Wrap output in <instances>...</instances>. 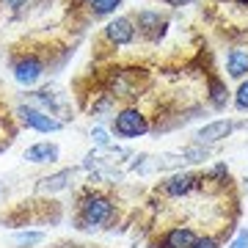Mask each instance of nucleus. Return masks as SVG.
<instances>
[{"label": "nucleus", "mask_w": 248, "mask_h": 248, "mask_svg": "<svg viewBox=\"0 0 248 248\" xmlns=\"http://www.w3.org/2000/svg\"><path fill=\"white\" fill-rule=\"evenodd\" d=\"M17 116H19V122L25 124V127H31V130H36V133H58V130H63L61 119H55L53 113H47V110H42V108L19 105Z\"/></svg>", "instance_id": "obj_3"}, {"label": "nucleus", "mask_w": 248, "mask_h": 248, "mask_svg": "<svg viewBox=\"0 0 248 248\" xmlns=\"http://www.w3.org/2000/svg\"><path fill=\"white\" fill-rule=\"evenodd\" d=\"M0 3H3V6H9V9H22V6H28V0H0Z\"/></svg>", "instance_id": "obj_22"}, {"label": "nucleus", "mask_w": 248, "mask_h": 248, "mask_svg": "<svg viewBox=\"0 0 248 248\" xmlns=\"http://www.w3.org/2000/svg\"><path fill=\"white\" fill-rule=\"evenodd\" d=\"M229 248H248V229H240L234 234V240L229 243Z\"/></svg>", "instance_id": "obj_20"}, {"label": "nucleus", "mask_w": 248, "mask_h": 248, "mask_svg": "<svg viewBox=\"0 0 248 248\" xmlns=\"http://www.w3.org/2000/svg\"><path fill=\"white\" fill-rule=\"evenodd\" d=\"M196 187H199V177H196V174L177 171V174H171V177L163 182V193L171 196V199H182V196H190Z\"/></svg>", "instance_id": "obj_8"}, {"label": "nucleus", "mask_w": 248, "mask_h": 248, "mask_svg": "<svg viewBox=\"0 0 248 248\" xmlns=\"http://www.w3.org/2000/svg\"><path fill=\"white\" fill-rule=\"evenodd\" d=\"M182 163H185V155H182V152H166V155L155 157V169H160V171H166V169H182Z\"/></svg>", "instance_id": "obj_14"}, {"label": "nucleus", "mask_w": 248, "mask_h": 248, "mask_svg": "<svg viewBox=\"0 0 248 248\" xmlns=\"http://www.w3.org/2000/svg\"><path fill=\"white\" fill-rule=\"evenodd\" d=\"M246 187H248V179H246Z\"/></svg>", "instance_id": "obj_26"}, {"label": "nucleus", "mask_w": 248, "mask_h": 248, "mask_svg": "<svg viewBox=\"0 0 248 248\" xmlns=\"http://www.w3.org/2000/svg\"><path fill=\"white\" fill-rule=\"evenodd\" d=\"M78 3H86V6H91V3H94V0H78Z\"/></svg>", "instance_id": "obj_25"}, {"label": "nucleus", "mask_w": 248, "mask_h": 248, "mask_svg": "<svg viewBox=\"0 0 248 248\" xmlns=\"http://www.w3.org/2000/svg\"><path fill=\"white\" fill-rule=\"evenodd\" d=\"M116 207L113 202L102 193H89L78 207V223L80 229H99V226H108L113 221Z\"/></svg>", "instance_id": "obj_1"}, {"label": "nucleus", "mask_w": 248, "mask_h": 248, "mask_svg": "<svg viewBox=\"0 0 248 248\" xmlns=\"http://www.w3.org/2000/svg\"><path fill=\"white\" fill-rule=\"evenodd\" d=\"M234 3H237V6H248V0H234Z\"/></svg>", "instance_id": "obj_24"}, {"label": "nucleus", "mask_w": 248, "mask_h": 248, "mask_svg": "<svg viewBox=\"0 0 248 248\" xmlns=\"http://www.w3.org/2000/svg\"><path fill=\"white\" fill-rule=\"evenodd\" d=\"M226 75L234 80H246L248 78V47H232L226 53Z\"/></svg>", "instance_id": "obj_9"}, {"label": "nucleus", "mask_w": 248, "mask_h": 248, "mask_svg": "<svg viewBox=\"0 0 248 248\" xmlns=\"http://www.w3.org/2000/svg\"><path fill=\"white\" fill-rule=\"evenodd\" d=\"M234 108L237 110H248V78L240 80L237 91H234Z\"/></svg>", "instance_id": "obj_18"}, {"label": "nucleus", "mask_w": 248, "mask_h": 248, "mask_svg": "<svg viewBox=\"0 0 248 248\" xmlns=\"http://www.w3.org/2000/svg\"><path fill=\"white\" fill-rule=\"evenodd\" d=\"M163 3H169V6H174V9H179V6H187L190 0H163Z\"/></svg>", "instance_id": "obj_23"}, {"label": "nucleus", "mask_w": 248, "mask_h": 248, "mask_svg": "<svg viewBox=\"0 0 248 248\" xmlns=\"http://www.w3.org/2000/svg\"><path fill=\"white\" fill-rule=\"evenodd\" d=\"M91 141L97 143L99 149H108L110 146V133H108L105 127H91Z\"/></svg>", "instance_id": "obj_19"}, {"label": "nucleus", "mask_w": 248, "mask_h": 248, "mask_svg": "<svg viewBox=\"0 0 248 248\" xmlns=\"http://www.w3.org/2000/svg\"><path fill=\"white\" fill-rule=\"evenodd\" d=\"M61 157V149L50 141H42V143H33L25 149V160L28 163H36V166H45V163H55Z\"/></svg>", "instance_id": "obj_10"}, {"label": "nucleus", "mask_w": 248, "mask_h": 248, "mask_svg": "<svg viewBox=\"0 0 248 248\" xmlns=\"http://www.w3.org/2000/svg\"><path fill=\"white\" fill-rule=\"evenodd\" d=\"M135 28H138V33L152 39V42H157L163 39L166 33V28H169V19L163 17L160 11H152V9H143L135 14Z\"/></svg>", "instance_id": "obj_5"}, {"label": "nucleus", "mask_w": 248, "mask_h": 248, "mask_svg": "<svg viewBox=\"0 0 248 248\" xmlns=\"http://www.w3.org/2000/svg\"><path fill=\"white\" fill-rule=\"evenodd\" d=\"M14 243L19 248H33L39 243H45V232H19V234H14Z\"/></svg>", "instance_id": "obj_16"}, {"label": "nucleus", "mask_w": 248, "mask_h": 248, "mask_svg": "<svg viewBox=\"0 0 248 248\" xmlns=\"http://www.w3.org/2000/svg\"><path fill=\"white\" fill-rule=\"evenodd\" d=\"M193 248H221V243H218L215 237H210V234H207V237H199V240H196V246H193Z\"/></svg>", "instance_id": "obj_21"}, {"label": "nucleus", "mask_w": 248, "mask_h": 248, "mask_svg": "<svg viewBox=\"0 0 248 248\" xmlns=\"http://www.w3.org/2000/svg\"><path fill=\"white\" fill-rule=\"evenodd\" d=\"M11 72H14V80L19 86H36L45 75V61L33 53H25L11 63Z\"/></svg>", "instance_id": "obj_4"}, {"label": "nucleus", "mask_w": 248, "mask_h": 248, "mask_svg": "<svg viewBox=\"0 0 248 248\" xmlns=\"http://www.w3.org/2000/svg\"><path fill=\"white\" fill-rule=\"evenodd\" d=\"M240 124L232 122V119H215V122L204 124L202 130L196 133V143H202V146H210V143H218L223 138H229L234 130H237Z\"/></svg>", "instance_id": "obj_7"}, {"label": "nucleus", "mask_w": 248, "mask_h": 248, "mask_svg": "<svg viewBox=\"0 0 248 248\" xmlns=\"http://www.w3.org/2000/svg\"><path fill=\"white\" fill-rule=\"evenodd\" d=\"M119 6H122V0H94L89 6V11L94 17H108V14H113Z\"/></svg>", "instance_id": "obj_15"}, {"label": "nucleus", "mask_w": 248, "mask_h": 248, "mask_svg": "<svg viewBox=\"0 0 248 248\" xmlns=\"http://www.w3.org/2000/svg\"><path fill=\"white\" fill-rule=\"evenodd\" d=\"M72 179H75V169H63L58 174H53V177L39 179V190L42 193H58V190H63V187L69 185Z\"/></svg>", "instance_id": "obj_13"}, {"label": "nucleus", "mask_w": 248, "mask_h": 248, "mask_svg": "<svg viewBox=\"0 0 248 248\" xmlns=\"http://www.w3.org/2000/svg\"><path fill=\"white\" fill-rule=\"evenodd\" d=\"M135 33H138V28H135L133 17H116V19H110V22L105 25V39L110 42V45H116V47L133 45Z\"/></svg>", "instance_id": "obj_6"}, {"label": "nucleus", "mask_w": 248, "mask_h": 248, "mask_svg": "<svg viewBox=\"0 0 248 248\" xmlns=\"http://www.w3.org/2000/svg\"><path fill=\"white\" fill-rule=\"evenodd\" d=\"M113 133L119 138H141L149 133V119L143 116V110H138L135 105L122 108L113 116Z\"/></svg>", "instance_id": "obj_2"}, {"label": "nucleus", "mask_w": 248, "mask_h": 248, "mask_svg": "<svg viewBox=\"0 0 248 248\" xmlns=\"http://www.w3.org/2000/svg\"><path fill=\"white\" fill-rule=\"evenodd\" d=\"M182 155H185V163H204V160L210 157V149L202 146V143H193V146H185Z\"/></svg>", "instance_id": "obj_17"}, {"label": "nucleus", "mask_w": 248, "mask_h": 248, "mask_svg": "<svg viewBox=\"0 0 248 248\" xmlns=\"http://www.w3.org/2000/svg\"><path fill=\"white\" fill-rule=\"evenodd\" d=\"M199 234H196L190 226H174V229L166 232L163 237V248H193Z\"/></svg>", "instance_id": "obj_11"}, {"label": "nucleus", "mask_w": 248, "mask_h": 248, "mask_svg": "<svg viewBox=\"0 0 248 248\" xmlns=\"http://www.w3.org/2000/svg\"><path fill=\"white\" fill-rule=\"evenodd\" d=\"M207 99H210V105L215 110H223V108L229 105V89H226V83L221 78H215L210 75L207 78Z\"/></svg>", "instance_id": "obj_12"}]
</instances>
